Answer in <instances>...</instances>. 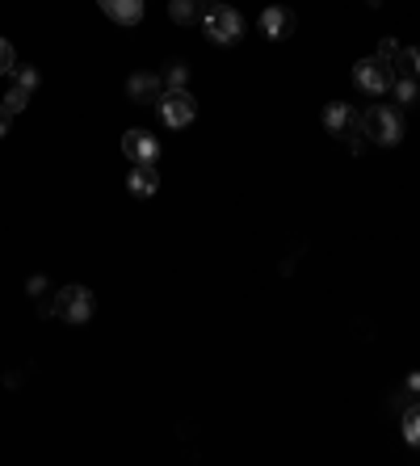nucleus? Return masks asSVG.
I'll return each instance as SVG.
<instances>
[{
    "label": "nucleus",
    "mask_w": 420,
    "mask_h": 466,
    "mask_svg": "<svg viewBox=\"0 0 420 466\" xmlns=\"http://www.w3.org/2000/svg\"><path fill=\"white\" fill-rule=\"evenodd\" d=\"M361 135L370 139L374 148H396L399 139H404V110L374 101L370 110L361 114Z\"/></svg>",
    "instance_id": "1"
},
{
    "label": "nucleus",
    "mask_w": 420,
    "mask_h": 466,
    "mask_svg": "<svg viewBox=\"0 0 420 466\" xmlns=\"http://www.w3.org/2000/svg\"><path fill=\"white\" fill-rule=\"evenodd\" d=\"M396 85V68L383 55H366V59L353 63V88L366 93V97H387Z\"/></svg>",
    "instance_id": "2"
},
{
    "label": "nucleus",
    "mask_w": 420,
    "mask_h": 466,
    "mask_svg": "<svg viewBox=\"0 0 420 466\" xmlns=\"http://www.w3.org/2000/svg\"><path fill=\"white\" fill-rule=\"evenodd\" d=\"M202 30L215 47H236L244 38V17L231 9V5H210L202 17Z\"/></svg>",
    "instance_id": "3"
},
{
    "label": "nucleus",
    "mask_w": 420,
    "mask_h": 466,
    "mask_svg": "<svg viewBox=\"0 0 420 466\" xmlns=\"http://www.w3.org/2000/svg\"><path fill=\"white\" fill-rule=\"evenodd\" d=\"M51 315L63 324H84L93 315V290L89 286H63L60 295L51 298Z\"/></svg>",
    "instance_id": "4"
},
{
    "label": "nucleus",
    "mask_w": 420,
    "mask_h": 466,
    "mask_svg": "<svg viewBox=\"0 0 420 466\" xmlns=\"http://www.w3.org/2000/svg\"><path fill=\"white\" fill-rule=\"evenodd\" d=\"M156 114L160 123L173 126V131H181V126L193 123V114H198V101L190 97V88H164L156 101Z\"/></svg>",
    "instance_id": "5"
},
{
    "label": "nucleus",
    "mask_w": 420,
    "mask_h": 466,
    "mask_svg": "<svg viewBox=\"0 0 420 466\" xmlns=\"http://www.w3.org/2000/svg\"><path fill=\"white\" fill-rule=\"evenodd\" d=\"M320 123H324V131L328 135H336V139H349L353 131L361 126V114L349 105V101H328L324 105V114H320Z\"/></svg>",
    "instance_id": "6"
},
{
    "label": "nucleus",
    "mask_w": 420,
    "mask_h": 466,
    "mask_svg": "<svg viewBox=\"0 0 420 466\" xmlns=\"http://www.w3.org/2000/svg\"><path fill=\"white\" fill-rule=\"evenodd\" d=\"M122 156L131 164H160V139L147 131H126L122 135Z\"/></svg>",
    "instance_id": "7"
},
{
    "label": "nucleus",
    "mask_w": 420,
    "mask_h": 466,
    "mask_svg": "<svg viewBox=\"0 0 420 466\" xmlns=\"http://www.w3.org/2000/svg\"><path fill=\"white\" fill-rule=\"evenodd\" d=\"M261 34L269 38V42H282V38L294 34V25H299V17H294V9H286V5H269V9L261 13Z\"/></svg>",
    "instance_id": "8"
},
{
    "label": "nucleus",
    "mask_w": 420,
    "mask_h": 466,
    "mask_svg": "<svg viewBox=\"0 0 420 466\" xmlns=\"http://www.w3.org/2000/svg\"><path fill=\"white\" fill-rule=\"evenodd\" d=\"M160 93H164V80L152 72H135L131 80H126V97H131L135 105H156Z\"/></svg>",
    "instance_id": "9"
},
{
    "label": "nucleus",
    "mask_w": 420,
    "mask_h": 466,
    "mask_svg": "<svg viewBox=\"0 0 420 466\" xmlns=\"http://www.w3.org/2000/svg\"><path fill=\"white\" fill-rule=\"evenodd\" d=\"M101 5V13H106L109 22L118 25H139L147 13V0H97Z\"/></svg>",
    "instance_id": "10"
},
{
    "label": "nucleus",
    "mask_w": 420,
    "mask_h": 466,
    "mask_svg": "<svg viewBox=\"0 0 420 466\" xmlns=\"http://www.w3.org/2000/svg\"><path fill=\"white\" fill-rule=\"evenodd\" d=\"M126 189H131V197H152L160 189V172L156 164H135L131 177H126Z\"/></svg>",
    "instance_id": "11"
},
{
    "label": "nucleus",
    "mask_w": 420,
    "mask_h": 466,
    "mask_svg": "<svg viewBox=\"0 0 420 466\" xmlns=\"http://www.w3.org/2000/svg\"><path fill=\"white\" fill-rule=\"evenodd\" d=\"M210 0H168V17L177 25H202Z\"/></svg>",
    "instance_id": "12"
},
{
    "label": "nucleus",
    "mask_w": 420,
    "mask_h": 466,
    "mask_svg": "<svg viewBox=\"0 0 420 466\" xmlns=\"http://www.w3.org/2000/svg\"><path fill=\"white\" fill-rule=\"evenodd\" d=\"M391 68H396V80L399 76H404V80H420V47H399Z\"/></svg>",
    "instance_id": "13"
},
{
    "label": "nucleus",
    "mask_w": 420,
    "mask_h": 466,
    "mask_svg": "<svg viewBox=\"0 0 420 466\" xmlns=\"http://www.w3.org/2000/svg\"><path fill=\"white\" fill-rule=\"evenodd\" d=\"M404 442H408L412 450H420V399H412V404L404 407Z\"/></svg>",
    "instance_id": "14"
},
{
    "label": "nucleus",
    "mask_w": 420,
    "mask_h": 466,
    "mask_svg": "<svg viewBox=\"0 0 420 466\" xmlns=\"http://www.w3.org/2000/svg\"><path fill=\"white\" fill-rule=\"evenodd\" d=\"M160 80H164V88H185V80H190V63H185V59H168Z\"/></svg>",
    "instance_id": "15"
},
{
    "label": "nucleus",
    "mask_w": 420,
    "mask_h": 466,
    "mask_svg": "<svg viewBox=\"0 0 420 466\" xmlns=\"http://www.w3.org/2000/svg\"><path fill=\"white\" fill-rule=\"evenodd\" d=\"M0 105H5V110H9L13 118H17V114H22L25 105H30V88H22V85H9V93H5V101H0Z\"/></svg>",
    "instance_id": "16"
},
{
    "label": "nucleus",
    "mask_w": 420,
    "mask_h": 466,
    "mask_svg": "<svg viewBox=\"0 0 420 466\" xmlns=\"http://www.w3.org/2000/svg\"><path fill=\"white\" fill-rule=\"evenodd\" d=\"M391 93L399 97V105H416V97H420V80H404V76H399L396 85H391Z\"/></svg>",
    "instance_id": "17"
},
{
    "label": "nucleus",
    "mask_w": 420,
    "mask_h": 466,
    "mask_svg": "<svg viewBox=\"0 0 420 466\" xmlns=\"http://www.w3.org/2000/svg\"><path fill=\"white\" fill-rule=\"evenodd\" d=\"M13 85H22V88H30V93H34L38 88V80H42V76L34 72V68H22V63H17V68H13V76H9Z\"/></svg>",
    "instance_id": "18"
},
{
    "label": "nucleus",
    "mask_w": 420,
    "mask_h": 466,
    "mask_svg": "<svg viewBox=\"0 0 420 466\" xmlns=\"http://www.w3.org/2000/svg\"><path fill=\"white\" fill-rule=\"evenodd\" d=\"M13 68H17V55H13V47L0 38V76H13Z\"/></svg>",
    "instance_id": "19"
},
{
    "label": "nucleus",
    "mask_w": 420,
    "mask_h": 466,
    "mask_svg": "<svg viewBox=\"0 0 420 466\" xmlns=\"http://www.w3.org/2000/svg\"><path fill=\"white\" fill-rule=\"evenodd\" d=\"M374 55H383V59H396V55H399V42H396V38H383Z\"/></svg>",
    "instance_id": "20"
},
{
    "label": "nucleus",
    "mask_w": 420,
    "mask_h": 466,
    "mask_svg": "<svg viewBox=\"0 0 420 466\" xmlns=\"http://www.w3.org/2000/svg\"><path fill=\"white\" fill-rule=\"evenodd\" d=\"M404 391H408L412 399H420V370H412V374H408V382H404Z\"/></svg>",
    "instance_id": "21"
},
{
    "label": "nucleus",
    "mask_w": 420,
    "mask_h": 466,
    "mask_svg": "<svg viewBox=\"0 0 420 466\" xmlns=\"http://www.w3.org/2000/svg\"><path fill=\"white\" fill-rule=\"evenodd\" d=\"M9 126H13V114H9V110H5V105H0V139L9 135Z\"/></svg>",
    "instance_id": "22"
},
{
    "label": "nucleus",
    "mask_w": 420,
    "mask_h": 466,
    "mask_svg": "<svg viewBox=\"0 0 420 466\" xmlns=\"http://www.w3.org/2000/svg\"><path fill=\"white\" fill-rule=\"evenodd\" d=\"M30 295H47V278H30Z\"/></svg>",
    "instance_id": "23"
}]
</instances>
